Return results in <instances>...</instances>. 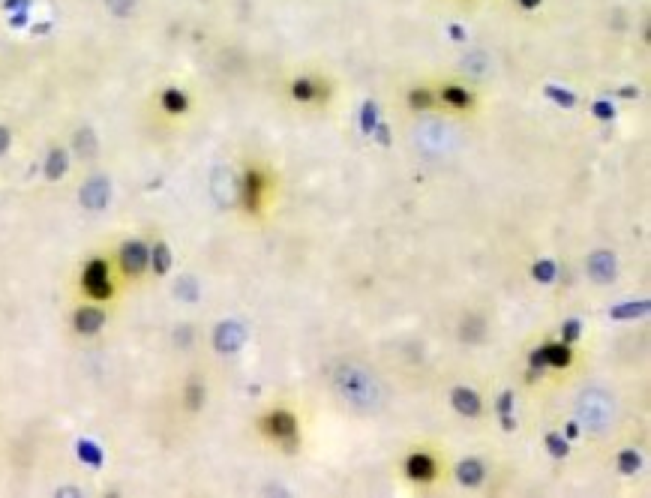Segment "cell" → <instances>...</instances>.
I'll list each match as a JSON object with an SVG mask.
<instances>
[{"label":"cell","mask_w":651,"mask_h":498,"mask_svg":"<svg viewBox=\"0 0 651 498\" xmlns=\"http://www.w3.org/2000/svg\"><path fill=\"white\" fill-rule=\"evenodd\" d=\"M375 114H378V106H375V102H366V106H363V118H361V130L369 135V132H373L375 130Z\"/></svg>","instance_id":"obj_29"},{"label":"cell","mask_w":651,"mask_h":498,"mask_svg":"<svg viewBox=\"0 0 651 498\" xmlns=\"http://www.w3.org/2000/svg\"><path fill=\"white\" fill-rule=\"evenodd\" d=\"M451 402L459 414H465V417H477L480 414V397L475 390H468V387H456L451 393Z\"/></svg>","instance_id":"obj_16"},{"label":"cell","mask_w":651,"mask_h":498,"mask_svg":"<svg viewBox=\"0 0 651 498\" xmlns=\"http://www.w3.org/2000/svg\"><path fill=\"white\" fill-rule=\"evenodd\" d=\"M334 393L342 405H349L357 414H378L385 408V387L381 378L363 363L346 361L334 373Z\"/></svg>","instance_id":"obj_1"},{"label":"cell","mask_w":651,"mask_h":498,"mask_svg":"<svg viewBox=\"0 0 651 498\" xmlns=\"http://www.w3.org/2000/svg\"><path fill=\"white\" fill-rule=\"evenodd\" d=\"M240 196H244V204H247V210L255 213L261 208V196H264V177L259 169H252L244 174V183H240Z\"/></svg>","instance_id":"obj_12"},{"label":"cell","mask_w":651,"mask_h":498,"mask_svg":"<svg viewBox=\"0 0 651 498\" xmlns=\"http://www.w3.org/2000/svg\"><path fill=\"white\" fill-rule=\"evenodd\" d=\"M546 96H550V99H555L558 102V106H567V108H573V106H577V96H573V94H567V91H561V87H546Z\"/></svg>","instance_id":"obj_30"},{"label":"cell","mask_w":651,"mask_h":498,"mask_svg":"<svg viewBox=\"0 0 651 498\" xmlns=\"http://www.w3.org/2000/svg\"><path fill=\"white\" fill-rule=\"evenodd\" d=\"M640 465H642L640 453H636V451H621V456H618V471H621V475H636Z\"/></svg>","instance_id":"obj_27"},{"label":"cell","mask_w":651,"mask_h":498,"mask_svg":"<svg viewBox=\"0 0 651 498\" xmlns=\"http://www.w3.org/2000/svg\"><path fill=\"white\" fill-rule=\"evenodd\" d=\"M177 298H183V300H196V298H198V285H196V279L183 276L181 283H177Z\"/></svg>","instance_id":"obj_31"},{"label":"cell","mask_w":651,"mask_h":498,"mask_svg":"<svg viewBox=\"0 0 651 498\" xmlns=\"http://www.w3.org/2000/svg\"><path fill=\"white\" fill-rule=\"evenodd\" d=\"M79 198H81V204H84L87 210H102V208L108 204V198H111V183H108V177H102V174L91 177V181L81 186Z\"/></svg>","instance_id":"obj_10"},{"label":"cell","mask_w":651,"mask_h":498,"mask_svg":"<svg viewBox=\"0 0 651 498\" xmlns=\"http://www.w3.org/2000/svg\"><path fill=\"white\" fill-rule=\"evenodd\" d=\"M594 114H597V118H601V120H609V118H616V108H612L609 106V102H594V108H591Z\"/></svg>","instance_id":"obj_36"},{"label":"cell","mask_w":651,"mask_h":498,"mask_svg":"<svg viewBox=\"0 0 651 498\" xmlns=\"http://www.w3.org/2000/svg\"><path fill=\"white\" fill-rule=\"evenodd\" d=\"M546 448H550L553 456H567V441L561 436H555V432L553 436H546Z\"/></svg>","instance_id":"obj_35"},{"label":"cell","mask_w":651,"mask_h":498,"mask_svg":"<svg viewBox=\"0 0 651 498\" xmlns=\"http://www.w3.org/2000/svg\"><path fill=\"white\" fill-rule=\"evenodd\" d=\"M79 456H81V459H87L91 465H99V463H102V453L94 448L91 441H81V444H79Z\"/></svg>","instance_id":"obj_34"},{"label":"cell","mask_w":651,"mask_h":498,"mask_svg":"<svg viewBox=\"0 0 651 498\" xmlns=\"http://www.w3.org/2000/svg\"><path fill=\"white\" fill-rule=\"evenodd\" d=\"M150 264H153V271H157L159 276L162 273H169V267H171V252L165 244H157L150 249Z\"/></svg>","instance_id":"obj_25"},{"label":"cell","mask_w":651,"mask_h":498,"mask_svg":"<svg viewBox=\"0 0 651 498\" xmlns=\"http://www.w3.org/2000/svg\"><path fill=\"white\" fill-rule=\"evenodd\" d=\"M577 417H579V426L594 432V436H604L616 424V397L601 387L582 390L577 400Z\"/></svg>","instance_id":"obj_2"},{"label":"cell","mask_w":651,"mask_h":498,"mask_svg":"<svg viewBox=\"0 0 651 498\" xmlns=\"http://www.w3.org/2000/svg\"><path fill=\"white\" fill-rule=\"evenodd\" d=\"M468 322H471V330H468V327H463V339H468V342H477V339H483V318L471 315Z\"/></svg>","instance_id":"obj_32"},{"label":"cell","mask_w":651,"mask_h":498,"mask_svg":"<svg viewBox=\"0 0 651 498\" xmlns=\"http://www.w3.org/2000/svg\"><path fill=\"white\" fill-rule=\"evenodd\" d=\"M414 142L420 150L436 153L438 157V153H451L459 145V132L444 120H426L414 130Z\"/></svg>","instance_id":"obj_3"},{"label":"cell","mask_w":651,"mask_h":498,"mask_svg":"<svg viewBox=\"0 0 651 498\" xmlns=\"http://www.w3.org/2000/svg\"><path fill=\"white\" fill-rule=\"evenodd\" d=\"M147 264H150V249L142 244V240H126V244L120 247V267H123V273L138 276Z\"/></svg>","instance_id":"obj_9"},{"label":"cell","mask_w":651,"mask_h":498,"mask_svg":"<svg viewBox=\"0 0 651 498\" xmlns=\"http://www.w3.org/2000/svg\"><path fill=\"white\" fill-rule=\"evenodd\" d=\"M561 334H565V339H567V342H573V339L579 336V322H567L565 327H561Z\"/></svg>","instance_id":"obj_37"},{"label":"cell","mask_w":651,"mask_h":498,"mask_svg":"<svg viewBox=\"0 0 651 498\" xmlns=\"http://www.w3.org/2000/svg\"><path fill=\"white\" fill-rule=\"evenodd\" d=\"M648 312V303L645 300H640V303H621V306H616V310H609V315L612 318H636V315H645Z\"/></svg>","instance_id":"obj_26"},{"label":"cell","mask_w":651,"mask_h":498,"mask_svg":"<svg viewBox=\"0 0 651 498\" xmlns=\"http://www.w3.org/2000/svg\"><path fill=\"white\" fill-rule=\"evenodd\" d=\"M204 400H208V390H204L201 381H189L186 390H183V402H186L189 412H198L204 405Z\"/></svg>","instance_id":"obj_21"},{"label":"cell","mask_w":651,"mask_h":498,"mask_svg":"<svg viewBox=\"0 0 651 498\" xmlns=\"http://www.w3.org/2000/svg\"><path fill=\"white\" fill-rule=\"evenodd\" d=\"M483 475H487V468H483L480 459H463V463L456 465V480L463 483V487H480Z\"/></svg>","instance_id":"obj_17"},{"label":"cell","mask_w":651,"mask_h":498,"mask_svg":"<svg viewBox=\"0 0 651 498\" xmlns=\"http://www.w3.org/2000/svg\"><path fill=\"white\" fill-rule=\"evenodd\" d=\"M244 342H247L244 324H237V322L216 324V330H213V349L220 351V354H234V351L244 349Z\"/></svg>","instance_id":"obj_7"},{"label":"cell","mask_w":651,"mask_h":498,"mask_svg":"<svg viewBox=\"0 0 651 498\" xmlns=\"http://www.w3.org/2000/svg\"><path fill=\"white\" fill-rule=\"evenodd\" d=\"M264 429L271 432V436L276 441H283L285 448H295V441H298V420L291 412H285V408H276V412H271L264 417Z\"/></svg>","instance_id":"obj_6"},{"label":"cell","mask_w":651,"mask_h":498,"mask_svg":"<svg viewBox=\"0 0 651 498\" xmlns=\"http://www.w3.org/2000/svg\"><path fill=\"white\" fill-rule=\"evenodd\" d=\"M9 130H6V126H0V157H4V153L9 150Z\"/></svg>","instance_id":"obj_38"},{"label":"cell","mask_w":651,"mask_h":498,"mask_svg":"<svg viewBox=\"0 0 651 498\" xmlns=\"http://www.w3.org/2000/svg\"><path fill=\"white\" fill-rule=\"evenodd\" d=\"M489 67H492V60L483 55V51H475V55H468L463 60V69L471 75H489Z\"/></svg>","instance_id":"obj_23"},{"label":"cell","mask_w":651,"mask_h":498,"mask_svg":"<svg viewBox=\"0 0 651 498\" xmlns=\"http://www.w3.org/2000/svg\"><path fill=\"white\" fill-rule=\"evenodd\" d=\"M432 102H436V96H432L429 87H414V91H408V106L414 111H429Z\"/></svg>","instance_id":"obj_24"},{"label":"cell","mask_w":651,"mask_h":498,"mask_svg":"<svg viewBox=\"0 0 651 498\" xmlns=\"http://www.w3.org/2000/svg\"><path fill=\"white\" fill-rule=\"evenodd\" d=\"M375 135H378V142H381V145H387V142H390V132H387V126H378V130H375Z\"/></svg>","instance_id":"obj_40"},{"label":"cell","mask_w":651,"mask_h":498,"mask_svg":"<svg viewBox=\"0 0 651 498\" xmlns=\"http://www.w3.org/2000/svg\"><path fill=\"white\" fill-rule=\"evenodd\" d=\"M516 4H519L522 9H528V12H531V9H538V6L543 4V0H516Z\"/></svg>","instance_id":"obj_39"},{"label":"cell","mask_w":651,"mask_h":498,"mask_svg":"<svg viewBox=\"0 0 651 498\" xmlns=\"http://www.w3.org/2000/svg\"><path fill=\"white\" fill-rule=\"evenodd\" d=\"M543 357H546V363H553V366H567L570 363L567 342H553V346H543Z\"/></svg>","instance_id":"obj_22"},{"label":"cell","mask_w":651,"mask_h":498,"mask_svg":"<svg viewBox=\"0 0 651 498\" xmlns=\"http://www.w3.org/2000/svg\"><path fill=\"white\" fill-rule=\"evenodd\" d=\"M534 276H538L540 279V283H553V279H555V264L553 261H538V264H534Z\"/></svg>","instance_id":"obj_33"},{"label":"cell","mask_w":651,"mask_h":498,"mask_svg":"<svg viewBox=\"0 0 651 498\" xmlns=\"http://www.w3.org/2000/svg\"><path fill=\"white\" fill-rule=\"evenodd\" d=\"M81 285L84 291L91 295L94 300H108L111 298V271H108V261L106 259H91L84 267V273H81Z\"/></svg>","instance_id":"obj_4"},{"label":"cell","mask_w":651,"mask_h":498,"mask_svg":"<svg viewBox=\"0 0 651 498\" xmlns=\"http://www.w3.org/2000/svg\"><path fill=\"white\" fill-rule=\"evenodd\" d=\"M72 147H75V157H81V159H94L96 153H99V142H96V135L94 130H79L72 138Z\"/></svg>","instance_id":"obj_18"},{"label":"cell","mask_w":651,"mask_h":498,"mask_svg":"<svg viewBox=\"0 0 651 498\" xmlns=\"http://www.w3.org/2000/svg\"><path fill=\"white\" fill-rule=\"evenodd\" d=\"M436 459H432L429 453H424V451H420V453H412V456H408L405 459V475L408 477H412V480H432V477H436Z\"/></svg>","instance_id":"obj_14"},{"label":"cell","mask_w":651,"mask_h":498,"mask_svg":"<svg viewBox=\"0 0 651 498\" xmlns=\"http://www.w3.org/2000/svg\"><path fill=\"white\" fill-rule=\"evenodd\" d=\"M438 99L453 111H468L471 106H475V94H471L468 87H463V84H444L438 91Z\"/></svg>","instance_id":"obj_15"},{"label":"cell","mask_w":651,"mask_h":498,"mask_svg":"<svg viewBox=\"0 0 651 498\" xmlns=\"http://www.w3.org/2000/svg\"><path fill=\"white\" fill-rule=\"evenodd\" d=\"M499 408H502V412H507V408H510V393H504V397H502V405H499Z\"/></svg>","instance_id":"obj_41"},{"label":"cell","mask_w":651,"mask_h":498,"mask_svg":"<svg viewBox=\"0 0 651 498\" xmlns=\"http://www.w3.org/2000/svg\"><path fill=\"white\" fill-rule=\"evenodd\" d=\"M291 96H295L298 102L324 99L327 96V84L322 79H315V75H298V79L291 81Z\"/></svg>","instance_id":"obj_11"},{"label":"cell","mask_w":651,"mask_h":498,"mask_svg":"<svg viewBox=\"0 0 651 498\" xmlns=\"http://www.w3.org/2000/svg\"><path fill=\"white\" fill-rule=\"evenodd\" d=\"M102 324H106V312H102L99 306H81V310L72 315V327L79 330V334H84V336L99 334Z\"/></svg>","instance_id":"obj_13"},{"label":"cell","mask_w":651,"mask_h":498,"mask_svg":"<svg viewBox=\"0 0 651 498\" xmlns=\"http://www.w3.org/2000/svg\"><path fill=\"white\" fill-rule=\"evenodd\" d=\"M210 193H213V198H216V204H220V208H232V204L237 201L240 183H237V177H234V171L228 169V165H220V169L213 171V177H210Z\"/></svg>","instance_id":"obj_5"},{"label":"cell","mask_w":651,"mask_h":498,"mask_svg":"<svg viewBox=\"0 0 651 498\" xmlns=\"http://www.w3.org/2000/svg\"><path fill=\"white\" fill-rule=\"evenodd\" d=\"M69 169V162H67V150H60L55 147L48 153V162H45V174H48V181H60L63 174H67Z\"/></svg>","instance_id":"obj_20"},{"label":"cell","mask_w":651,"mask_h":498,"mask_svg":"<svg viewBox=\"0 0 651 498\" xmlns=\"http://www.w3.org/2000/svg\"><path fill=\"white\" fill-rule=\"evenodd\" d=\"M159 102H162V108L169 114H183L189 108V96L181 91V87H165Z\"/></svg>","instance_id":"obj_19"},{"label":"cell","mask_w":651,"mask_h":498,"mask_svg":"<svg viewBox=\"0 0 651 498\" xmlns=\"http://www.w3.org/2000/svg\"><path fill=\"white\" fill-rule=\"evenodd\" d=\"M106 9L114 18H130L135 12V0H106Z\"/></svg>","instance_id":"obj_28"},{"label":"cell","mask_w":651,"mask_h":498,"mask_svg":"<svg viewBox=\"0 0 651 498\" xmlns=\"http://www.w3.org/2000/svg\"><path fill=\"white\" fill-rule=\"evenodd\" d=\"M585 271H589V276L594 279L597 285H606L616 279L618 273V261H616V255L606 252V249H597L589 255V261H585Z\"/></svg>","instance_id":"obj_8"}]
</instances>
